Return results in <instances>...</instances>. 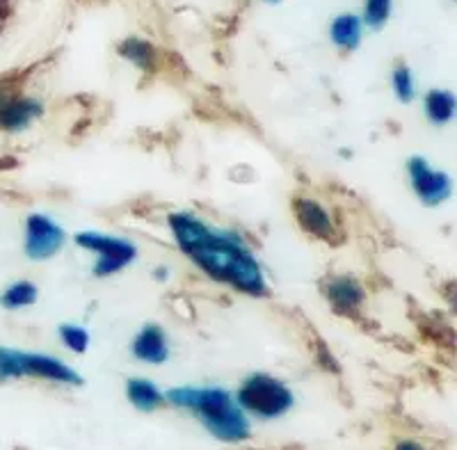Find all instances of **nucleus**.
Instances as JSON below:
<instances>
[{
	"mask_svg": "<svg viewBox=\"0 0 457 450\" xmlns=\"http://www.w3.org/2000/svg\"><path fill=\"white\" fill-rule=\"evenodd\" d=\"M126 400L133 409L142 414H154L158 409L167 407V396L154 379L146 378H129L124 384Z\"/></svg>",
	"mask_w": 457,
	"mask_h": 450,
	"instance_id": "nucleus-13",
	"label": "nucleus"
},
{
	"mask_svg": "<svg viewBox=\"0 0 457 450\" xmlns=\"http://www.w3.org/2000/svg\"><path fill=\"white\" fill-rule=\"evenodd\" d=\"M405 176L414 197L426 208H439L446 204L455 192L453 176L444 170H436L423 155H410L405 161Z\"/></svg>",
	"mask_w": 457,
	"mask_h": 450,
	"instance_id": "nucleus-7",
	"label": "nucleus"
},
{
	"mask_svg": "<svg viewBox=\"0 0 457 450\" xmlns=\"http://www.w3.org/2000/svg\"><path fill=\"white\" fill-rule=\"evenodd\" d=\"M453 3H457V0H453Z\"/></svg>",
	"mask_w": 457,
	"mask_h": 450,
	"instance_id": "nucleus-24",
	"label": "nucleus"
},
{
	"mask_svg": "<svg viewBox=\"0 0 457 450\" xmlns=\"http://www.w3.org/2000/svg\"><path fill=\"white\" fill-rule=\"evenodd\" d=\"M394 450H428L421 441L416 439H400L398 444L394 446Z\"/></svg>",
	"mask_w": 457,
	"mask_h": 450,
	"instance_id": "nucleus-21",
	"label": "nucleus"
},
{
	"mask_svg": "<svg viewBox=\"0 0 457 450\" xmlns=\"http://www.w3.org/2000/svg\"><path fill=\"white\" fill-rule=\"evenodd\" d=\"M129 354L145 366H162L171 359V341L161 322H145L130 337Z\"/></svg>",
	"mask_w": 457,
	"mask_h": 450,
	"instance_id": "nucleus-10",
	"label": "nucleus"
},
{
	"mask_svg": "<svg viewBox=\"0 0 457 450\" xmlns=\"http://www.w3.org/2000/svg\"><path fill=\"white\" fill-rule=\"evenodd\" d=\"M154 277H156L158 281H165L167 279V268H165V265H161V268H158L156 272H154Z\"/></svg>",
	"mask_w": 457,
	"mask_h": 450,
	"instance_id": "nucleus-22",
	"label": "nucleus"
},
{
	"mask_svg": "<svg viewBox=\"0 0 457 450\" xmlns=\"http://www.w3.org/2000/svg\"><path fill=\"white\" fill-rule=\"evenodd\" d=\"M263 3H268V5H279V3H284V0H263Z\"/></svg>",
	"mask_w": 457,
	"mask_h": 450,
	"instance_id": "nucleus-23",
	"label": "nucleus"
},
{
	"mask_svg": "<svg viewBox=\"0 0 457 450\" xmlns=\"http://www.w3.org/2000/svg\"><path fill=\"white\" fill-rule=\"evenodd\" d=\"M439 293H442L444 302L451 306V311L457 316V284L455 281H446V284H442Z\"/></svg>",
	"mask_w": 457,
	"mask_h": 450,
	"instance_id": "nucleus-20",
	"label": "nucleus"
},
{
	"mask_svg": "<svg viewBox=\"0 0 457 450\" xmlns=\"http://www.w3.org/2000/svg\"><path fill=\"white\" fill-rule=\"evenodd\" d=\"M39 379L60 387H83V375L55 354L0 346V379Z\"/></svg>",
	"mask_w": 457,
	"mask_h": 450,
	"instance_id": "nucleus-3",
	"label": "nucleus"
},
{
	"mask_svg": "<svg viewBox=\"0 0 457 450\" xmlns=\"http://www.w3.org/2000/svg\"><path fill=\"white\" fill-rule=\"evenodd\" d=\"M69 243V233L48 212H28L23 220V254L32 263L55 259Z\"/></svg>",
	"mask_w": 457,
	"mask_h": 450,
	"instance_id": "nucleus-6",
	"label": "nucleus"
},
{
	"mask_svg": "<svg viewBox=\"0 0 457 450\" xmlns=\"http://www.w3.org/2000/svg\"><path fill=\"white\" fill-rule=\"evenodd\" d=\"M240 407L259 421L284 419L295 407V394L281 378L270 373H250L236 391Z\"/></svg>",
	"mask_w": 457,
	"mask_h": 450,
	"instance_id": "nucleus-4",
	"label": "nucleus"
},
{
	"mask_svg": "<svg viewBox=\"0 0 457 450\" xmlns=\"http://www.w3.org/2000/svg\"><path fill=\"white\" fill-rule=\"evenodd\" d=\"M73 245L83 252H87L94 259L92 275L96 279H110L114 275H121L124 270L140 259V247L126 236L117 233L96 231V229H85L76 231Z\"/></svg>",
	"mask_w": 457,
	"mask_h": 450,
	"instance_id": "nucleus-5",
	"label": "nucleus"
},
{
	"mask_svg": "<svg viewBox=\"0 0 457 450\" xmlns=\"http://www.w3.org/2000/svg\"><path fill=\"white\" fill-rule=\"evenodd\" d=\"M57 341L62 343L71 354H85L92 347V334L85 325L76 322H60L57 325Z\"/></svg>",
	"mask_w": 457,
	"mask_h": 450,
	"instance_id": "nucleus-18",
	"label": "nucleus"
},
{
	"mask_svg": "<svg viewBox=\"0 0 457 450\" xmlns=\"http://www.w3.org/2000/svg\"><path fill=\"white\" fill-rule=\"evenodd\" d=\"M46 114V104L37 96L10 92L0 101V130L7 135L26 133Z\"/></svg>",
	"mask_w": 457,
	"mask_h": 450,
	"instance_id": "nucleus-9",
	"label": "nucleus"
},
{
	"mask_svg": "<svg viewBox=\"0 0 457 450\" xmlns=\"http://www.w3.org/2000/svg\"><path fill=\"white\" fill-rule=\"evenodd\" d=\"M364 32L366 26L361 21V14H354V12H343V14H337L329 21L328 35L329 42H332L334 48L343 53H353L361 46L364 42Z\"/></svg>",
	"mask_w": 457,
	"mask_h": 450,
	"instance_id": "nucleus-12",
	"label": "nucleus"
},
{
	"mask_svg": "<svg viewBox=\"0 0 457 450\" xmlns=\"http://www.w3.org/2000/svg\"><path fill=\"white\" fill-rule=\"evenodd\" d=\"M39 300V286L32 279H16L0 290V306L5 311L30 309Z\"/></svg>",
	"mask_w": 457,
	"mask_h": 450,
	"instance_id": "nucleus-16",
	"label": "nucleus"
},
{
	"mask_svg": "<svg viewBox=\"0 0 457 450\" xmlns=\"http://www.w3.org/2000/svg\"><path fill=\"white\" fill-rule=\"evenodd\" d=\"M117 53L124 57L130 67H136L137 71H156L158 69V51L156 46L142 37H126L124 42L117 46Z\"/></svg>",
	"mask_w": 457,
	"mask_h": 450,
	"instance_id": "nucleus-15",
	"label": "nucleus"
},
{
	"mask_svg": "<svg viewBox=\"0 0 457 450\" xmlns=\"http://www.w3.org/2000/svg\"><path fill=\"white\" fill-rule=\"evenodd\" d=\"M389 85L400 104H411L416 99V76L410 64L398 62L389 73Z\"/></svg>",
	"mask_w": 457,
	"mask_h": 450,
	"instance_id": "nucleus-17",
	"label": "nucleus"
},
{
	"mask_svg": "<svg viewBox=\"0 0 457 450\" xmlns=\"http://www.w3.org/2000/svg\"><path fill=\"white\" fill-rule=\"evenodd\" d=\"M293 218L302 231L312 238L322 240V243H337L338 227L334 222V215L328 206L309 195H295L291 202Z\"/></svg>",
	"mask_w": 457,
	"mask_h": 450,
	"instance_id": "nucleus-8",
	"label": "nucleus"
},
{
	"mask_svg": "<svg viewBox=\"0 0 457 450\" xmlns=\"http://www.w3.org/2000/svg\"><path fill=\"white\" fill-rule=\"evenodd\" d=\"M165 222L179 252L204 277L240 296L268 297L270 281L243 231L211 222L195 211H171Z\"/></svg>",
	"mask_w": 457,
	"mask_h": 450,
	"instance_id": "nucleus-1",
	"label": "nucleus"
},
{
	"mask_svg": "<svg viewBox=\"0 0 457 450\" xmlns=\"http://www.w3.org/2000/svg\"><path fill=\"white\" fill-rule=\"evenodd\" d=\"M421 108L428 124L442 129L457 117V94L453 89L432 88L423 94Z\"/></svg>",
	"mask_w": 457,
	"mask_h": 450,
	"instance_id": "nucleus-14",
	"label": "nucleus"
},
{
	"mask_svg": "<svg viewBox=\"0 0 457 450\" xmlns=\"http://www.w3.org/2000/svg\"><path fill=\"white\" fill-rule=\"evenodd\" d=\"M391 14H394V0H364L361 21L366 30L379 32L391 21Z\"/></svg>",
	"mask_w": 457,
	"mask_h": 450,
	"instance_id": "nucleus-19",
	"label": "nucleus"
},
{
	"mask_svg": "<svg viewBox=\"0 0 457 450\" xmlns=\"http://www.w3.org/2000/svg\"><path fill=\"white\" fill-rule=\"evenodd\" d=\"M167 404L187 412L213 439L243 444L252 437V416L240 407L236 394L220 384H183L167 388Z\"/></svg>",
	"mask_w": 457,
	"mask_h": 450,
	"instance_id": "nucleus-2",
	"label": "nucleus"
},
{
	"mask_svg": "<svg viewBox=\"0 0 457 450\" xmlns=\"http://www.w3.org/2000/svg\"><path fill=\"white\" fill-rule=\"evenodd\" d=\"M322 296L338 316L345 318H357L369 300L364 284L353 275H332L322 281Z\"/></svg>",
	"mask_w": 457,
	"mask_h": 450,
	"instance_id": "nucleus-11",
	"label": "nucleus"
}]
</instances>
